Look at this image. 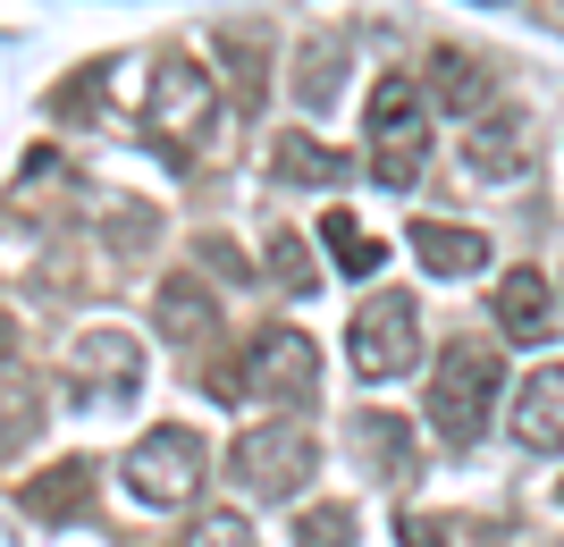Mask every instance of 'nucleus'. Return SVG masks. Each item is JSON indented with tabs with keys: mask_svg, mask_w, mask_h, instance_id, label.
Segmentation results:
<instances>
[{
	"mask_svg": "<svg viewBox=\"0 0 564 547\" xmlns=\"http://www.w3.org/2000/svg\"><path fill=\"white\" fill-rule=\"evenodd\" d=\"M497 396H506V362H497L489 337H455V346H438V362H430V429L447 438V447H480V429H489Z\"/></svg>",
	"mask_w": 564,
	"mask_h": 547,
	"instance_id": "f257e3e1",
	"label": "nucleus"
},
{
	"mask_svg": "<svg viewBox=\"0 0 564 547\" xmlns=\"http://www.w3.org/2000/svg\"><path fill=\"white\" fill-rule=\"evenodd\" d=\"M212 127H219V68L194 51H161L152 94H143V135L161 152H203Z\"/></svg>",
	"mask_w": 564,
	"mask_h": 547,
	"instance_id": "f03ea898",
	"label": "nucleus"
},
{
	"mask_svg": "<svg viewBox=\"0 0 564 547\" xmlns=\"http://www.w3.org/2000/svg\"><path fill=\"white\" fill-rule=\"evenodd\" d=\"M228 387L253 396V405H270V413H304L312 396H321V346H312L304 329L270 320V329H253L236 346V380Z\"/></svg>",
	"mask_w": 564,
	"mask_h": 547,
	"instance_id": "7ed1b4c3",
	"label": "nucleus"
},
{
	"mask_svg": "<svg viewBox=\"0 0 564 547\" xmlns=\"http://www.w3.org/2000/svg\"><path fill=\"white\" fill-rule=\"evenodd\" d=\"M362 143H371V161H362V168H371L388 194H413V186H422V168H430V101H422L413 76H379Z\"/></svg>",
	"mask_w": 564,
	"mask_h": 547,
	"instance_id": "20e7f679",
	"label": "nucleus"
},
{
	"mask_svg": "<svg viewBox=\"0 0 564 547\" xmlns=\"http://www.w3.org/2000/svg\"><path fill=\"white\" fill-rule=\"evenodd\" d=\"M312 472H321V438L304 422H253V429H236V447H228V480L261 505H295Z\"/></svg>",
	"mask_w": 564,
	"mask_h": 547,
	"instance_id": "39448f33",
	"label": "nucleus"
},
{
	"mask_svg": "<svg viewBox=\"0 0 564 547\" xmlns=\"http://www.w3.org/2000/svg\"><path fill=\"white\" fill-rule=\"evenodd\" d=\"M118 480H127V497H135V505H194V497H203V480H212V447H203V429H194V422H152L135 447H127Z\"/></svg>",
	"mask_w": 564,
	"mask_h": 547,
	"instance_id": "423d86ee",
	"label": "nucleus"
},
{
	"mask_svg": "<svg viewBox=\"0 0 564 547\" xmlns=\"http://www.w3.org/2000/svg\"><path fill=\"white\" fill-rule=\"evenodd\" d=\"M346 362L354 380H404L413 362H422V304L404 295V286H379V295H362L346 320Z\"/></svg>",
	"mask_w": 564,
	"mask_h": 547,
	"instance_id": "0eeeda50",
	"label": "nucleus"
},
{
	"mask_svg": "<svg viewBox=\"0 0 564 547\" xmlns=\"http://www.w3.org/2000/svg\"><path fill=\"white\" fill-rule=\"evenodd\" d=\"M59 387H68L85 413H101V405H127L143 387V346L127 329H85L68 346V362H59Z\"/></svg>",
	"mask_w": 564,
	"mask_h": 547,
	"instance_id": "6e6552de",
	"label": "nucleus"
},
{
	"mask_svg": "<svg viewBox=\"0 0 564 547\" xmlns=\"http://www.w3.org/2000/svg\"><path fill=\"white\" fill-rule=\"evenodd\" d=\"M464 168L471 177H497V186L531 168V119H522L514 101H497V110H480L464 127Z\"/></svg>",
	"mask_w": 564,
	"mask_h": 547,
	"instance_id": "1a4fd4ad",
	"label": "nucleus"
},
{
	"mask_svg": "<svg viewBox=\"0 0 564 547\" xmlns=\"http://www.w3.org/2000/svg\"><path fill=\"white\" fill-rule=\"evenodd\" d=\"M506 429H514L522 455H564V362H540V371L514 387Z\"/></svg>",
	"mask_w": 564,
	"mask_h": 547,
	"instance_id": "9d476101",
	"label": "nucleus"
},
{
	"mask_svg": "<svg viewBox=\"0 0 564 547\" xmlns=\"http://www.w3.org/2000/svg\"><path fill=\"white\" fill-rule=\"evenodd\" d=\"M422 101H438L447 119H480V110H497V85H489V59L480 51H455V43H438L430 51V85H422Z\"/></svg>",
	"mask_w": 564,
	"mask_h": 547,
	"instance_id": "9b49d317",
	"label": "nucleus"
},
{
	"mask_svg": "<svg viewBox=\"0 0 564 547\" xmlns=\"http://www.w3.org/2000/svg\"><path fill=\"white\" fill-rule=\"evenodd\" d=\"M152 320H161V337L186 346V362H194L219 337V295L194 278V270H177V278H161V295H152Z\"/></svg>",
	"mask_w": 564,
	"mask_h": 547,
	"instance_id": "f8f14e48",
	"label": "nucleus"
},
{
	"mask_svg": "<svg viewBox=\"0 0 564 547\" xmlns=\"http://www.w3.org/2000/svg\"><path fill=\"white\" fill-rule=\"evenodd\" d=\"M489 311H497V329L514 337V346H540V337L556 329V286L522 262V270H506V278L489 286Z\"/></svg>",
	"mask_w": 564,
	"mask_h": 547,
	"instance_id": "ddd939ff",
	"label": "nucleus"
},
{
	"mask_svg": "<svg viewBox=\"0 0 564 547\" xmlns=\"http://www.w3.org/2000/svg\"><path fill=\"white\" fill-rule=\"evenodd\" d=\"M18 505L34 514V523H85V514H94V463H85V455L43 463V472L18 489Z\"/></svg>",
	"mask_w": 564,
	"mask_h": 547,
	"instance_id": "4468645a",
	"label": "nucleus"
},
{
	"mask_svg": "<svg viewBox=\"0 0 564 547\" xmlns=\"http://www.w3.org/2000/svg\"><path fill=\"white\" fill-rule=\"evenodd\" d=\"M404 244H413V262H422L430 278H480V270H489V237H480V228H455V219H413Z\"/></svg>",
	"mask_w": 564,
	"mask_h": 547,
	"instance_id": "2eb2a0df",
	"label": "nucleus"
},
{
	"mask_svg": "<svg viewBox=\"0 0 564 547\" xmlns=\"http://www.w3.org/2000/svg\"><path fill=\"white\" fill-rule=\"evenodd\" d=\"M270 177H279V186H321L329 194V186L354 177V161L337 143H321L312 127H286V135H270Z\"/></svg>",
	"mask_w": 564,
	"mask_h": 547,
	"instance_id": "dca6fc26",
	"label": "nucleus"
},
{
	"mask_svg": "<svg viewBox=\"0 0 564 547\" xmlns=\"http://www.w3.org/2000/svg\"><path fill=\"white\" fill-rule=\"evenodd\" d=\"M354 455H362L388 489L422 480V447H413V429H404L397 413H354Z\"/></svg>",
	"mask_w": 564,
	"mask_h": 547,
	"instance_id": "f3484780",
	"label": "nucleus"
},
{
	"mask_svg": "<svg viewBox=\"0 0 564 547\" xmlns=\"http://www.w3.org/2000/svg\"><path fill=\"white\" fill-rule=\"evenodd\" d=\"M337 94H346V43L337 34H304V51H295V101L321 119V110H337Z\"/></svg>",
	"mask_w": 564,
	"mask_h": 547,
	"instance_id": "a211bd4d",
	"label": "nucleus"
},
{
	"mask_svg": "<svg viewBox=\"0 0 564 547\" xmlns=\"http://www.w3.org/2000/svg\"><path fill=\"white\" fill-rule=\"evenodd\" d=\"M219 59H228V68H236V85H245V94H270V25H219Z\"/></svg>",
	"mask_w": 564,
	"mask_h": 547,
	"instance_id": "6ab92c4d",
	"label": "nucleus"
},
{
	"mask_svg": "<svg viewBox=\"0 0 564 547\" xmlns=\"http://www.w3.org/2000/svg\"><path fill=\"white\" fill-rule=\"evenodd\" d=\"M34 429H43V387H34L18 362H9V371H0V455L25 447Z\"/></svg>",
	"mask_w": 564,
	"mask_h": 547,
	"instance_id": "aec40b11",
	"label": "nucleus"
},
{
	"mask_svg": "<svg viewBox=\"0 0 564 547\" xmlns=\"http://www.w3.org/2000/svg\"><path fill=\"white\" fill-rule=\"evenodd\" d=\"M321 237H329V253H337V270H346V278H371V270H379V244L362 237V228H354L346 211H329V219H321Z\"/></svg>",
	"mask_w": 564,
	"mask_h": 547,
	"instance_id": "412c9836",
	"label": "nucleus"
},
{
	"mask_svg": "<svg viewBox=\"0 0 564 547\" xmlns=\"http://www.w3.org/2000/svg\"><path fill=\"white\" fill-rule=\"evenodd\" d=\"M354 505H304L295 514V547H354Z\"/></svg>",
	"mask_w": 564,
	"mask_h": 547,
	"instance_id": "4be33fe9",
	"label": "nucleus"
},
{
	"mask_svg": "<svg viewBox=\"0 0 564 547\" xmlns=\"http://www.w3.org/2000/svg\"><path fill=\"white\" fill-rule=\"evenodd\" d=\"M177 547H261V539H253V523H245V514L212 505V514H194V523H186V539H177Z\"/></svg>",
	"mask_w": 564,
	"mask_h": 547,
	"instance_id": "5701e85b",
	"label": "nucleus"
},
{
	"mask_svg": "<svg viewBox=\"0 0 564 547\" xmlns=\"http://www.w3.org/2000/svg\"><path fill=\"white\" fill-rule=\"evenodd\" d=\"M270 286H286V295H312V286H321V270H312V253L295 237H270Z\"/></svg>",
	"mask_w": 564,
	"mask_h": 547,
	"instance_id": "b1692460",
	"label": "nucleus"
},
{
	"mask_svg": "<svg viewBox=\"0 0 564 547\" xmlns=\"http://www.w3.org/2000/svg\"><path fill=\"white\" fill-rule=\"evenodd\" d=\"M194 262H203V270H219L228 286H261V278H253V262H245V253H236L228 237H203V244H194Z\"/></svg>",
	"mask_w": 564,
	"mask_h": 547,
	"instance_id": "393cba45",
	"label": "nucleus"
},
{
	"mask_svg": "<svg viewBox=\"0 0 564 547\" xmlns=\"http://www.w3.org/2000/svg\"><path fill=\"white\" fill-rule=\"evenodd\" d=\"M455 523H438V514H404V547H447Z\"/></svg>",
	"mask_w": 564,
	"mask_h": 547,
	"instance_id": "a878e982",
	"label": "nucleus"
},
{
	"mask_svg": "<svg viewBox=\"0 0 564 547\" xmlns=\"http://www.w3.org/2000/svg\"><path fill=\"white\" fill-rule=\"evenodd\" d=\"M9 362H18V320L0 311V371H9Z\"/></svg>",
	"mask_w": 564,
	"mask_h": 547,
	"instance_id": "bb28decb",
	"label": "nucleus"
},
{
	"mask_svg": "<svg viewBox=\"0 0 564 547\" xmlns=\"http://www.w3.org/2000/svg\"><path fill=\"white\" fill-rule=\"evenodd\" d=\"M556 505H564V480H556Z\"/></svg>",
	"mask_w": 564,
	"mask_h": 547,
	"instance_id": "cd10ccee",
	"label": "nucleus"
},
{
	"mask_svg": "<svg viewBox=\"0 0 564 547\" xmlns=\"http://www.w3.org/2000/svg\"><path fill=\"white\" fill-rule=\"evenodd\" d=\"M489 9H506V0H489Z\"/></svg>",
	"mask_w": 564,
	"mask_h": 547,
	"instance_id": "c85d7f7f",
	"label": "nucleus"
},
{
	"mask_svg": "<svg viewBox=\"0 0 564 547\" xmlns=\"http://www.w3.org/2000/svg\"><path fill=\"white\" fill-rule=\"evenodd\" d=\"M556 547H564V539H556Z\"/></svg>",
	"mask_w": 564,
	"mask_h": 547,
	"instance_id": "c756f323",
	"label": "nucleus"
}]
</instances>
